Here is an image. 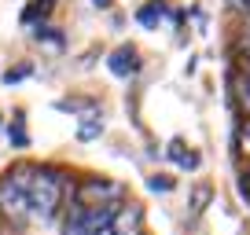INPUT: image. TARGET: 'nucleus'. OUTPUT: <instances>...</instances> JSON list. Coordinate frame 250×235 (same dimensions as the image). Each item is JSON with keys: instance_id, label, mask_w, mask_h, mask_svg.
I'll return each instance as SVG.
<instances>
[{"instance_id": "f257e3e1", "label": "nucleus", "mask_w": 250, "mask_h": 235, "mask_svg": "<svg viewBox=\"0 0 250 235\" xmlns=\"http://www.w3.org/2000/svg\"><path fill=\"white\" fill-rule=\"evenodd\" d=\"M19 184L26 188V202H30V217H52L62 206V195H66V176L59 169H44V165H19L15 169Z\"/></svg>"}, {"instance_id": "4468645a", "label": "nucleus", "mask_w": 250, "mask_h": 235, "mask_svg": "<svg viewBox=\"0 0 250 235\" xmlns=\"http://www.w3.org/2000/svg\"><path fill=\"white\" fill-rule=\"evenodd\" d=\"M239 184H243V195L250 198V165H247V173H243V180H239Z\"/></svg>"}, {"instance_id": "6e6552de", "label": "nucleus", "mask_w": 250, "mask_h": 235, "mask_svg": "<svg viewBox=\"0 0 250 235\" xmlns=\"http://www.w3.org/2000/svg\"><path fill=\"white\" fill-rule=\"evenodd\" d=\"M136 19H140L144 26H155L158 19H162V4H158V0H155V4H147V8H144L140 15H136Z\"/></svg>"}, {"instance_id": "423d86ee", "label": "nucleus", "mask_w": 250, "mask_h": 235, "mask_svg": "<svg viewBox=\"0 0 250 235\" xmlns=\"http://www.w3.org/2000/svg\"><path fill=\"white\" fill-rule=\"evenodd\" d=\"M169 158L180 165V169H195V165H199V155H195V151H188L184 140H173L169 143Z\"/></svg>"}, {"instance_id": "0eeeda50", "label": "nucleus", "mask_w": 250, "mask_h": 235, "mask_svg": "<svg viewBox=\"0 0 250 235\" xmlns=\"http://www.w3.org/2000/svg\"><path fill=\"white\" fill-rule=\"evenodd\" d=\"M235 96H239V107L250 114V74H235Z\"/></svg>"}, {"instance_id": "ddd939ff", "label": "nucleus", "mask_w": 250, "mask_h": 235, "mask_svg": "<svg viewBox=\"0 0 250 235\" xmlns=\"http://www.w3.org/2000/svg\"><path fill=\"white\" fill-rule=\"evenodd\" d=\"M19 78H26V66H19V70H8V74H4V81H8V85H11V81H19Z\"/></svg>"}, {"instance_id": "dca6fc26", "label": "nucleus", "mask_w": 250, "mask_h": 235, "mask_svg": "<svg viewBox=\"0 0 250 235\" xmlns=\"http://www.w3.org/2000/svg\"><path fill=\"white\" fill-rule=\"evenodd\" d=\"M96 4H107V0H96Z\"/></svg>"}, {"instance_id": "9b49d317", "label": "nucleus", "mask_w": 250, "mask_h": 235, "mask_svg": "<svg viewBox=\"0 0 250 235\" xmlns=\"http://www.w3.org/2000/svg\"><path fill=\"white\" fill-rule=\"evenodd\" d=\"M169 188H173L169 176H151V191H169Z\"/></svg>"}, {"instance_id": "1a4fd4ad", "label": "nucleus", "mask_w": 250, "mask_h": 235, "mask_svg": "<svg viewBox=\"0 0 250 235\" xmlns=\"http://www.w3.org/2000/svg\"><path fill=\"white\" fill-rule=\"evenodd\" d=\"M48 8H52V0H37V4H30V8H26V22H33L37 15H44Z\"/></svg>"}, {"instance_id": "2eb2a0df", "label": "nucleus", "mask_w": 250, "mask_h": 235, "mask_svg": "<svg viewBox=\"0 0 250 235\" xmlns=\"http://www.w3.org/2000/svg\"><path fill=\"white\" fill-rule=\"evenodd\" d=\"M232 4H235V8H239L243 15H247V19H250V0H232Z\"/></svg>"}, {"instance_id": "f3484780", "label": "nucleus", "mask_w": 250, "mask_h": 235, "mask_svg": "<svg viewBox=\"0 0 250 235\" xmlns=\"http://www.w3.org/2000/svg\"><path fill=\"white\" fill-rule=\"evenodd\" d=\"M247 48H250V37H247Z\"/></svg>"}, {"instance_id": "20e7f679", "label": "nucleus", "mask_w": 250, "mask_h": 235, "mask_svg": "<svg viewBox=\"0 0 250 235\" xmlns=\"http://www.w3.org/2000/svg\"><path fill=\"white\" fill-rule=\"evenodd\" d=\"M0 210L8 213V217H30V202H26V188L19 184L15 173H8L4 180H0Z\"/></svg>"}, {"instance_id": "f03ea898", "label": "nucleus", "mask_w": 250, "mask_h": 235, "mask_svg": "<svg viewBox=\"0 0 250 235\" xmlns=\"http://www.w3.org/2000/svg\"><path fill=\"white\" fill-rule=\"evenodd\" d=\"M78 210H118L125 206V191L122 184H110V180H88L78 188Z\"/></svg>"}, {"instance_id": "7ed1b4c3", "label": "nucleus", "mask_w": 250, "mask_h": 235, "mask_svg": "<svg viewBox=\"0 0 250 235\" xmlns=\"http://www.w3.org/2000/svg\"><path fill=\"white\" fill-rule=\"evenodd\" d=\"M118 210H74L66 228H62V235H118L114 232Z\"/></svg>"}, {"instance_id": "f8f14e48", "label": "nucleus", "mask_w": 250, "mask_h": 235, "mask_svg": "<svg viewBox=\"0 0 250 235\" xmlns=\"http://www.w3.org/2000/svg\"><path fill=\"white\" fill-rule=\"evenodd\" d=\"M96 133H100V125H96V121H85V125H81V133H78V136H81V140H92Z\"/></svg>"}, {"instance_id": "39448f33", "label": "nucleus", "mask_w": 250, "mask_h": 235, "mask_svg": "<svg viewBox=\"0 0 250 235\" xmlns=\"http://www.w3.org/2000/svg\"><path fill=\"white\" fill-rule=\"evenodd\" d=\"M107 66H110V74H118V78H129V74H136L140 59H136V52H133V48L125 44V48H118V52H110Z\"/></svg>"}, {"instance_id": "9d476101", "label": "nucleus", "mask_w": 250, "mask_h": 235, "mask_svg": "<svg viewBox=\"0 0 250 235\" xmlns=\"http://www.w3.org/2000/svg\"><path fill=\"white\" fill-rule=\"evenodd\" d=\"M239 151L250 158V118H247V125H243V133H239Z\"/></svg>"}]
</instances>
